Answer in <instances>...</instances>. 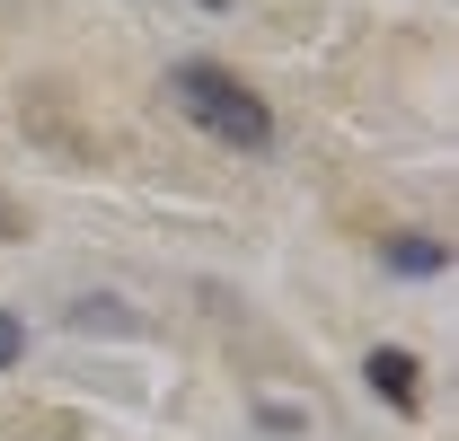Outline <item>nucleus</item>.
Instances as JSON below:
<instances>
[{
	"label": "nucleus",
	"instance_id": "obj_2",
	"mask_svg": "<svg viewBox=\"0 0 459 441\" xmlns=\"http://www.w3.org/2000/svg\"><path fill=\"white\" fill-rule=\"evenodd\" d=\"M362 380L380 388V397H389V406H406V415H415V406H424V371H415V353H398V344H380V353H371V362H362Z\"/></svg>",
	"mask_w": 459,
	"mask_h": 441
},
{
	"label": "nucleus",
	"instance_id": "obj_3",
	"mask_svg": "<svg viewBox=\"0 0 459 441\" xmlns=\"http://www.w3.org/2000/svg\"><path fill=\"white\" fill-rule=\"evenodd\" d=\"M389 265H398V274H442V265H451V247H442V238H424V229H398V238H389Z\"/></svg>",
	"mask_w": 459,
	"mask_h": 441
},
{
	"label": "nucleus",
	"instance_id": "obj_5",
	"mask_svg": "<svg viewBox=\"0 0 459 441\" xmlns=\"http://www.w3.org/2000/svg\"><path fill=\"white\" fill-rule=\"evenodd\" d=\"M204 9H221V0H204Z\"/></svg>",
	"mask_w": 459,
	"mask_h": 441
},
{
	"label": "nucleus",
	"instance_id": "obj_1",
	"mask_svg": "<svg viewBox=\"0 0 459 441\" xmlns=\"http://www.w3.org/2000/svg\"><path fill=\"white\" fill-rule=\"evenodd\" d=\"M169 98H177V115H186L195 133H212L230 151H265V142H274V107H265L238 71H221V62H177Z\"/></svg>",
	"mask_w": 459,
	"mask_h": 441
},
{
	"label": "nucleus",
	"instance_id": "obj_4",
	"mask_svg": "<svg viewBox=\"0 0 459 441\" xmlns=\"http://www.w3.org/2000/svg\"><path fill=\"white\" fill-rule=\"evenodd\" d=\"M18 353H27V327H18V318H9V309H0V371H9V362H18Z\"/></svg>",
	"mask_w": 459,
	"mask_h": 441
}]
</instances>
